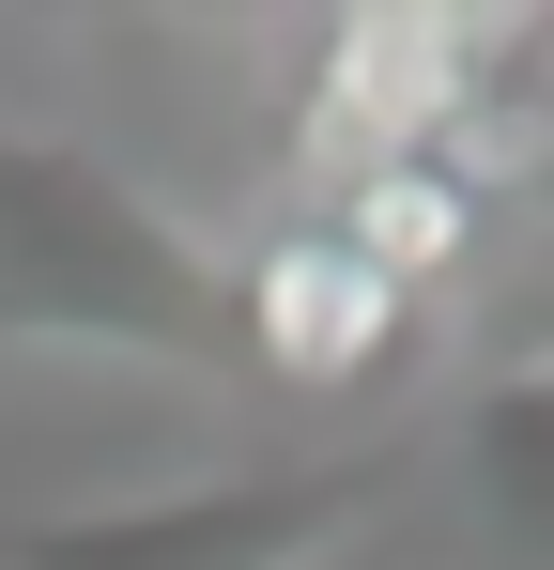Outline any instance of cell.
Masks as SVG:
<instances>
[{"label": "cell", "instance_id": "obj_6", "mask_svg": "<svg viewBox=\"0 0 554 570\" xmlns=\"http://www.w3.org/2000/svg\"><path fill=\"white\" fill-rule=\"evenodd\" d=\"M447 463H462V493H477V524L524 570H554V355H508V371L462 401Z\"/></svg>", "mask_w": 554, "mask_h": 570}, {"label": "cell", "instance_id": "obj_4", "mask_svg": "<svg viewBox=\"0 0 554 570\" xmlns=\"http://www.w3.org/2000/svg\"><path fill=\"white\" fill-rule=\"evenodd\" d=\"M508 31L493 16H339L324 31V78L293 94V155H308V186L324 170H355V155H400V139H493V62Z\"/></svg>", "mask_w": 554, "mask_h": 570}, {"label": "cell", "instance_id": "obj_5", "mask_svg": "<svg viewBox=\"0 0 554 570\" xmlns=\"http://www.w3.org/2000/svg\"><path fill=\"white\" fill-rule=\"evenodd\" d=\"M308 200H324V216H339L416 308H447V293L493 263V232H508V155H493V139H400V155L324 170Z\"/></svg>", "mask_w": 554, "mask_h": 570}, {"label": "cell", "instance_id": "obj_3", "mask_svg": "<svg viewBox=\"0 0 554 570\" xmlns=\"http://www.w3.org/2000/svg\"><path fill=\"white\" fill-rule=\"evenodd\" d=\"M216 263H231V385H277V401H369L432 324L324 200H277Z\"/></svg>", "mask_w": 554, "mask_h": 570}, {"label": "cell", "instance_id": "obj_1", "mask_svg": "<svg viewBox=\"0 0 554 570\" xmlns=\"http://www.w3.org/2000/svg\"><path fill=\"white\" fill-rule=\"evenodd\" d=\"M0 355H123L231 385V263L123 155L0 124Z\"/></svg>", "mask_w": 554, "mask_h": 570}, {"label": "cell", "instance_id": "obj_2", "mask_svg": "<svg viewBox=\"0 0 554 570\" xmlns=\"http://www.w3.org/2000/svg\"><path fill=\"white\" fill-rule=\"evenodd\" d=\"M385 493H400V448H339V463H277V478H200V493L0 524V570H324Z\"/></svg>", "mask_w": 554, "mask_h": 570}]
</instances>
